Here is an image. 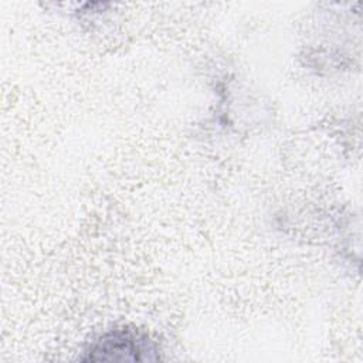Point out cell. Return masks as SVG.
<instances>
[{
	"label": "cell",
	"instance_id": "obj_1",
	"mask_svg": "<svg viewBox=\"0 0 363 363\" xmlns=\"http://www.w3.org/2000/svg\"><path fill=\"white\" fill-rule=\"evenodd\" d=\"M89 352L91 356H96L94 360H118V359H155L150 353H155L156 349L153 343L143 336L142 333L132 329H116L113 332L106 333L99 340H96Z\"/></svg>",
	"mask_w": 363,
	"mask_h": 363
}]
</instances>
